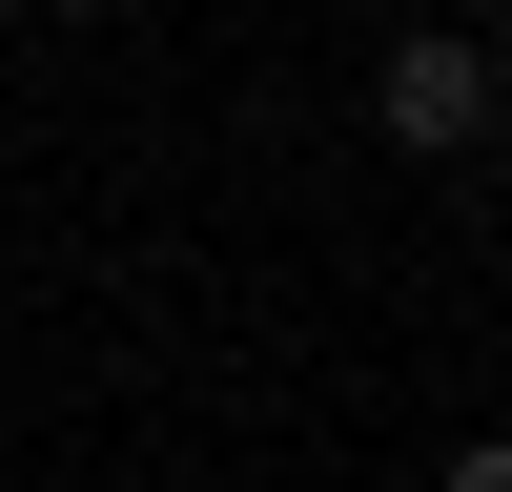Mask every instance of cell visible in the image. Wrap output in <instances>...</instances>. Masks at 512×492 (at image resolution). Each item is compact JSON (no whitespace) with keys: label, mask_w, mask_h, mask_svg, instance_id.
Returning <instances> with one entry per match:
<instances>
[{"label":"cell","mask_w":512,"mask_h":492,"mask_svg":"<svg viewBox=\"0 0 512 492\" xmlns=\"http://www.w3.org/2000/svg\"><path fill=\"white\" fill-rule=\"evenodd\" d=\"M369 123H390L410 164H472V144H492V41H472V21H410L390 62H369Z\"/></svg>","instance_id":"cell-1"},{"label":"cell","mask_w":512,"mask_h":492,"mask_svg":"<svg viewBox=\"0 0 512 492\" xmlns=\"http://www.w3.org/2000/svg\"><path fill=\"white\" fill-rule=\"evenodd\" d=\"M431 492H512V451H492V431H472V451H451V472H431Z\"/></svg>","instance_id":"cell-2"}]
</instances>
